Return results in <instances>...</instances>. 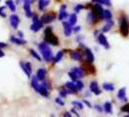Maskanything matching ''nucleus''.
Returning <instances> with one entry per match:
<instances>
[{"label":"nucleus","instance_id":"nucleus-1","mask_svg":"<svg viewBox=\"0 0 129 117\" xmlns=\"http://www.w3.org/2000/svg\"><path fill=\"white\" fill-rule=\"evenodd\" d=\"M45 41L47 43H50V44H52V45H59V40L58 38L53 34L52 32V28H47L45 29Z\"/></svg>","mask_w":129,"mask_h":117},{"label":"nucleus","instance_id":"nucleus-2","mask_svg":"<svg viewBox=\"0 0 129 117\" xmlns=\"http://www.w3.org/2000/svg\"><path fill=\"white\" fill-rule=\"evenodd\" d=\"M39 49L43 55V58L45 59L46 62H50L53 60V56H52V52H51L50 48L48 47V45L46 43H41L39 44Z\"/></svg>","mask_w":129,"mask_h":117},{"label":"nucleus","instance_id":"nucleus-3","mask_svg":"<svg viewBox=\"0 0 129 117\" xmlns=\"http://www.w3.org/2000/svg\"><path fill=\"white\" fill-rule=\"evenodd\" d=\"M103 12H104V10H103V8L101 7V5H100L99 3L95 4V5L92 7V14L94 15V17H95L98 21L104 18V17H103Z\"/></svg>","mask_w":129,"mask_h":117},{"label":"nucleus","instance_id":"nucleus-4","mask_svg":"<svg viewBox=\"0 0 129 117\" xmlns=\"http://www.w3.org/2000/svg\"><path fill=\"white\" fill-rule=\"evenodd\" d=\"M120 32L123 36H127L129 33V25L126 21V19H122L121 20V23H120Z\"/></svg>","mask_w":129,"mask_h":117},{"label":"nucleus","instance_id":"nucleus-5","mask_svg":"<svg viewBox=\"0 0 129 117\" xmlns=\"http://www.w3.org/2000/svg\"><path fill=\"white\" fill-rule=\"evenodd\" d=\"M82 68L85 70L87 73H92V74H94L95 71H96L95 66L91 63V62H88V61L82 62Z\"/></svg>","mask_w":129,"mask_h":117},{"label":"nucleus","instance_id":"nucleus-6","mask_svg":"<svg viewBox=\"0 0 129 117\" xmlns=\"http://www.w3.org/2000/svg\"><path fill=\"white\" fill-rule=\"evenodd\" d=\"M55 19H56V15H55L54 13L45 14V15L42 16V18H41V21H42L43 23H48V22L52 21L55 20Z\"/></svg>","mask_w":129,"mask_h":117},{"label":"nucleus","instance_id":"nucleus-7","mask_svg":"<svg viewBox=\"0 0 129 117\" xmlns=\"http://www.w3.org/2000/svg\"><path fill=\"white\" fill-rule=\"evenodd\" d=\"M10 22H11V26L14 28H17L18 26H19V22H20V19L17 15L13 14L11 17H10Z\"/></svg>","mask_w":129,"mask_h":117},{"label":"nucleus","instance_id":"nucleus-8","mask_svg":"<svg viewBox=\"0 0 129 117\" xmlns=\"http://www.w3.org/2000/svg\"><path fill=\"white\" fill-rule=\"evenodd\" d=\"M98 40H99L100 44L104 46L105 48H107V49L110 48V45H109V43H108V40H107V38H106V36H105L104 34H100V35L98 36Z\"/></svg>","mask_w":129,"mask_h":117},{"label":"nucleus","instance_id":"nucleus-9","mask_svg":"<svg viewBox=\"0 0 129 117\" xmlns=\"http://www.w3.org/2000/svg\"><path fill=\"white\" fill-rule=\"evenodd\" d=\"M90 90L95 94V95H100L101 92H102V91L99 89V87H98V83L95 82V81H93V82L90 84Z\"/></svg>","mask_w":129,"mask_h":117},{"label":"nucleus","instance_id":"nucleus-10","mask_svg":"<svg viewBox=\"0 0 129 117\" xmlns=\"http://www.w3.org/2000/svg\"><path fill=\"white\" fill-rule=\"evenodd\" d=\"M42 26H43V22H42V21H39L37 20V21H33V25L30 27V28H31V30H33V31H38V30L42 28Z\"/></svg>","mask_w":129,"mask_h":117},{"label":"nucleus","instance_id":"nucleus-11","mask_svg":"<svg viewBox=\"0 0 129 117\" xmlns=\"http://www.w3.org/2000/svg\"><path fill=\"white\" fill-rule=\"evenodd\" d=\"M63 26H64V28H65V34L67 36H69L71 31H72V28H71V26L69 25V22H66L64 21L63 22Z\"/></svg>","mask_w":129,"mask_h":117},{"label":"nucleus","instance_id":"nucleus-12","mask_svg":"<svg viewBox=\"0 0 129 117\" xmlns=\"http://www.w3.org/2000/svg\"><path fill=\"white\" fill-rule=\"evenodd\" d=\"M66 87L69 90V91H67L68 93H76L77 91V88H76V86H75V84H73L72 82H68L67 84H66Z\"/></svg>","mask_w":129,"mask_h":117},{"label":"nucleus","instance_id":"nucleus-13","mask_svg":"<svg viewBox=\"0 0 129 117\" xmlns=\"http://www.w3.org/2000/svg\"><path fill=\"white\" fill-rule=\"evenodd\" d=\"M45 75H46V70L44 68H39L37 70V73H36V78L38 80H43L45 78Z\"/></svg>","mask_w":129,"mask_h":117},{"label":"nucleus","instance_id":"nucleus-14","mask_svg":"<svg viewBox=\"0 0 129 117\" xmlns=\"http://www.w3.org/2000/svg\"><path fill=\"white\" fill-rule=\"evenodd\" d=\"M117 97H118V99L121 100V101H127V99H126V90H125V88H121V89L118 91Z\"/></svg>","mask_w":129,"mask_h":117},{"label":"nucleus","instance_id":"nucleus-15","mask_svg":"<svg viewBox=\"0 0 129 117\" xmlns=\"http://www.w3.org/2000/svg\"><path fill=\"white\" fill-rule=\"evenodd\" d=\"M36 92H38L40 95H42V96H44V97H48V89H47L45 86H43V85L39 86Z\"/></svg>","mask_w":129,"mask_h":117},{"label":"nucleus","instance_id":"nucleus-16","mask_svg":"<svg viewBox=\"0 0 129 117\" xmlns=\"http://www.w3.org/2000/svg\"><path fill=\"white\" fill-rule=\"evenodd\" d=\"M23 9L25 10V14H27L28 17H31V16H32V13H31V11H30V3L24 2V4H23Z\"/></svg>","mask_w":129,"mask_h":117},{"label":"nucleus","instance_id":"nucleus-17","mask_svg":"<svg viewBox=\"0 0 129 117\" xmlns=\"http://www.w3.org/2000/svg\"><path fill=\"white\" fill-rule=\"evenodd\" d=\"M68 17V14H67V12H66V5H63L62 7H61V11H60V15H59V20H61V21H63L65 18H67Z\"/></svg>","mask_w":129,"mask_h":117},{"label":"nucleus","instance_id":"nucleus-18","mask_svg":"<svg viewBox=\"0 0 129 117\" xmlns=\"http://www.w3.org/2000/svg\"><path fill=\"white\" fill-rule=\"evenodd\" d=\"M70 56H71V58H72L73 60H75V61H81V59H82V56H81L78 52H76V51H72V52L70 53Z\"/></svg>","mask_w":129,"mask_h":117},{"label":"nucleus","instance_id":"nucleus-19","mask_svg":"<svg viewBox=\"0 0 129 117\" xmlns=\"http://www.w3.org/2000/svg\"><path fill=\"white\" fill-rule=\"evenodd\" d=\"M50 3L49 0H39V2H38V7L40 10H44V8Z\"/></svg>","mask_w":129,"mask_h":117},{"label":"nucleus","instance_id":"nucleus-20","mask_svg":"<svg viewBox=\"0 0 129 117\" xmlns=\"http://www.w3.org/2000/svg\"><path fill=\"white\" fill-rule=\"evenodd\" d=\"M85 54H86V57H87V61L92 62L94 61V56H93L91 50H89V49H85Z\"/></svg>","mask_w":129,"mask_h":117},{"label":"nucleus","instance_id":"nucleus-21","mask_svg":"<svg viewBox=\"0 0 129 117\" xmlns=\"http://www.w3.org/2000/svg\"><path fill=\"white\" fill-rule=\"evenodd\" d=\"M71 71H73L77 76H79V77H83L84 74H83V71H82V69L81 68H77V67H74L71 69Z\"/></svg>","mask_w":129,"mask_h":117},{"label":"nucleus","instance_id":"nucleus-22","mask_svg":"<svg viewBox=\"0 0 129 117\" xmlns=\"http://www.w3.org/2000/svg\"><path fill=\"white\" fill-rule=\"evenodd\" d=\"M11 41L16 43V44H19V45H23V44H25V41L23 40V39H20V38H17V37H11Z\"/></svg>","mask_w":129,"mask_h":117},{"label":"nucleus","instance_id":"nucleus-23","mask_svg":"<svg viewBox=\"0 0 129 117\" xmlns=\"http://www.w3.org/2000/svg\"><path fill=\"white\" fill-rule=\"evenodd\" d=\"M6 4H7V6L10 8V10H11L12 12H15V11H16V6H15V4H14V2L12 1V0H7V1H6Z\"/></svg>","mask_w":129,"mask_h":117},{"label":"nucleus","instance_id":"nucleus-24","mask_svg":"<svg viewBox=\"0 0 129 117\" xmlns=\"http://www.w3.org/2000/svg\"><path fill=\"white\" fill-rule=\"evenodd\" d=\"M103 88L107 91H114V86L113 84H110V83H104L103 84Z\"/></svg>","mask_w":129,"mask_h":117},{"label":"nucleus","instance_id":"nucleus-25","mask_svg":"<svg viewBox=\"0 0 129 117\" xmlns=\"http://www.w3.org/2000/svg\"><path fill=\"white\" fill-rule=\"evenodd\" d=\"M103 17H104L106 20H110V19H112L113 15H112L110 10H105L104 12H103Z\"/></svg>","mask_w":129,"mask_h":117},{"label":"nucleus","instance_id":"nucleus-26","mask_svg":"<svg viewBox=\"0 0 129 117\" xmlns=\"http://www.w3.org/2000/svg\"><path fill=\"white\" fill-rule=\"evenodd\" d=\"M76 23V15L75 14H71L69 16V25L70 26H74Z\"/></svg>","mask_w":129,"mask_h":117},{"label":"nucleus","instance_id":"nucleus-27","mask_svg":"<svg viewBox=\"0 0 129 117\" xmlns=\"http://www.w3.org/2000/svg\"><path fill=\"white\" fill-rule=\"evenodd\" d=\"M31 86L37 91V89H38V87H39V85H38V82H37V78L36 77H33L32 79H31Z\"/></svg>","mask_w":129,"mask_h":117},{"label":"nucleus","instance_id":"nucleus-28","mask_svg":"<svg viewBox=\"0 0 129 117\" xmlns=\"http://www.w3.org/2000/svg\"><path fill=\"white\" fill-rule=\"evenodd\" d=\"M104 108H105V111H106V112L111 113V112H112V104H111V103L107 102V103H105V105H104Z\"/></svg>","mask_w":129,"mask_h":117},{"label":"nucleus","instance_id":"nucleus-29","mask_svg":"<svg viewBox=\"0 0 129 117\" xmlns=\"http://www.w3.org/2000/svg\"><path fill=\"white\" fill-rule=\"evenodd\" d=\"M63 55H64L63 51H60V52L57 54V56L55 57V59H54V62H60V61L62 60V58H63Z\"/></svg>","mask_w":129,"mask_h":117},{"label":"nucleus","instance_id":"nucleus-30","mask_svg":"<svg viewBox=\"0 0 129 117\" xmlns=\"http://www.w3.org/2000/svg\"><path fill=\"white\" fill-rule=\"evenodd\" d=\"M30 54H31V55H32V56H33V57H34L36 60H38V61H41V58L39 57V55H38V54H37V53H36L34 50L30 49Z\"/></svg>","mask_w":129,"mask_h":117},{"label":"nucleus","instance_id":"nucleus-31","mask_svg":"<svg viewBox=\"0 0 129 117\" xmlns=\"http://www.w3.org/2000/svg\"><path fill=\"white\" fill-rule=\"evenodd\" d=\"M75 86H76V88H77V90H81L82 88H83V83L81 82V81H79V80H76V84H75Z\"/></svg>","mask_w":129,"mask_h":117},{"label":"nucleus","instance_id":"nucleus-32","mask_svg":"<svg viewBox=\"0 0 129 117\" xmlns=\"http://www.w3.org/2000/svg\"><path fill=\"white\" fill-rule=\"evenodd\" d=\"M23 65H24V67L27 68V70L30 72V73H31V64L30 63V62H24L23 63Z\"/></svg>","mask_w":129,"mask_h":117},{"label":"nucleus","instance_id":"nucleus-33","mask_svg":"<svg viewBox=\"0 0 129 117\" xmlns=\"http://www.w3.org/2000/svg\"><path fill=\"white\" fill-rule=\"evenodd\" d=\"M68 75H69V77L71 78V80H73V81H76V80H77V75H76L73 71H70V72L68 73Z\"/></svg>","mask_w":129,"mask_h":117},{"label":"nucleus","instance_id":"nucleus-34","mask_svg":"<svg viewBox=\"0 0 129 117\" xmlns=\"http://www.w3.org/2000/svg\"><path fill=\"white\" fill-rule=\"evenodd\" d=\"M72 104L75 105L76 107H78L79 109H82L83 108V104L81 103H79V102H72Z\"/></svg>","mask_w":129,"mask_h":117},{"label":"nucleus","instance_id":"nucleus-35","mask_svg":"<svg viewBox=\"0 0 129 117\" xmlns=\"http://www.w3.org/2000/svg\"><path fill=\"white\" fill-rule=\"evenodd\" d=\"M21 66H22L23 70V71L25 72V74H27V75H28V76L30 77V72L28 71V70H27V68H25V67H24V65H23V62H21Z\"/></svg>","mask_w":129,"mask_h":117},{"label":"nucleus","instance_id":"nucleus-36","mask_svg":"<svg viewBox=\"0 0 129 117\" xmlns=\"http://www.w3.org/2000/svg\"><path fill=\"white\" fill-rule=\"evenodd\" d=\"M0 16L1 17H6V14H5V7H0Z\"/></svg>","mask_w":129,"mask_h":117},{"label":"nucleus","instance_id":"nucleus-37","mask_svg":"<svg viewBox=\"0 0 129 117\" xmlns=\"http://www.w3.org/2000/svg\"><path fill=\"white\" fill-rule=\"evenodd\" d=\"M121 110H122V111H125V112H129V103L123 105V106L121 107Z\"/></svg>","mask_w":129,"mask_h":117},{"label":"nucleus","instance_id":"nucleus-38","mask_svg":"<svg viewBox=\"0 0 129 117\" xmlns=\"http://www.w3.org/2000/svg\"><path fill=\"white\" fill-rule=\"evenodd\" d=\"M111 27H113V26H112V25H110V23H108L107 26H105V27H104V28H103V31H104V32L109 31V30H110V28H111Z\"/></svg>","mask_w":129,"mask_h":117},{"label":"nucleus","instance_id":"nucleus-39","mask_svg":"<svg viewBox=\"0 0 129 117\" xmlns=\"http://www.w3.org/2000/svg\"><path fill=\"white\" fill-rule=\"evenodd\" d=\"M103 3H104V4H106L107 6H111V5H112L111 0H103Z\"/></svg>","mask_w":129,"mask_h":117},{"label":"nucleus","instance_id":"nucleus-40","mask_svg":"<svg viewBox=\"0 0 129 117\" xmlns=\"http://www.w3.org/2000/svg\"><path fill=\"white\" fill-rule=\"evenodd\" d=\"M60 95H61L63 98H65V97L68 95V92H67L66 90H65V91H61V92H60Z\"/></svg>","mask_w":129,"mask_h":117},{"label":"nucleus","instance_id":"nucleus-41","mask_svg":"<svg viewBox=\"0 0 129 117\" xmlns=\"http://www.w3.org/2000/svg\"><path fill=\"white\" fill-rule=\"evenodd\" d=\"M56 103H58L59 104H61V105H64V102L60 99V98H58V99H56Z\"/></svg>","mask_w":129,"mask_h":117},{"label":"nucleus","instance_id":"nucleus-42","mask_svg":"<svg viewBox=\"0 0 129 117\" xmlns=\"http://www.w3.org/2000/svg\"><path fill=\"white\" fill-rule=\"evenodd\" d=\"M83 8V6L82 5H77L76 7H75V12H78L80 9H82Z\"/></svg>","mask_w":129,"mask_h":117},{"label":"nucleus","instance_id":"nucleus-43","mask_svg":"<svg viewBox=\"0 0 129 117\" xmlns=\"http://www.w3.org/2000/svg\"><path fill=\"white\" fill-rule=\"evenodd\" d=\"M5 47H7V44L6 43H0V48H5Z\"/></svg>","mask_w":129,"mask_h":117},{"label":"nucleus","instance_id":"nucleus-44","mask_svg":"<svg viewBox=\"0 0 129 117\" xmlns=\"http://www.w3.org/2000/svg\"><path fill=\"white\" fill-rule=\"evenodd\" d=\"M80 30V27H75L74 28H73V31L74 32H77V31H79Z\"/></svg>","mask_w":129,"mask_h":117},{"label":"nucleus","instance_id":"nucleus-45","mask_svg":"<svg viewBox=\"0 0 129 117\" xmlns=\"http://www.w3.org/2000/svg\"><path fill=\"white\" fill-rule=\"evenodd\" d=\"M93 2H97V3H99V4H104L103 3V0H92Z\"/></svg>","mask_w":129,"mask_h":117},{"label":"nucleus","instance_id":"nucleus-46","mask_svg":"<svg viewBox=\"0 0 129 117\" xmlns=\"http://www.w3.org/2000/svg\"><path fill=\"white\" fill-rule=\"evenodd\" d=\"M71 112H72V113H74V114H75L76 116H79V114H78V113H77V112H76V111H75L74 109H71Z\"/></svg>","mask_w":129,"mask_h":117},{"label":"nucleus","instance_id":"nucleus-47","mask_svg":"<svg viewBox=\"0 0 129 117\" xmlns=\"http://www.w3.org/2000/svg\"><path fill=\"white\" fill-rule=\"evenodd\" d=\"M3 56H4V53H3V51L1 50V48H0V58L3 57Z\"/></svg>","mask_w":129,"mask_h":117},{"label":"nucleus","instance_id":"nucleus-48","mask_svg":"<svg viewBox=\"0 0 129 117\" xmlns=\"http://www.w3.org/2000/svg\"><path fill=\"white\" fill-rule=\"evenodd\" d=\"M35 0H24V2H29V3H31V2H34Z\"/></svg>","mask_w":129,"mask_h":117},{"label":"nucleus","instance_id":"nucleus-49","mask_svg":"<svg viewBox=\"0 0 129 117\" xmlns=\"http://www.w3.org/2000/svg\"><path fill=\"white\" fill-rule=\"evenodd\" d=\"M84 103H86V104H87L89 107H91V104H90V103H88L87 101H84Z\"/></svg>","mask_w":129,"mask_h":117},{"label":"nucleus","instance_id":"nucleus-50","mask_svg":"<svg viewBox=\"0 0 129 117\" xmlns=\"http://www.w3.org/2000/svg\"><path fill=\"white\" fill-rule=\"evenodd\" d=\"M64 116H68V117H70V114H69L68 112H66V113L64 114Z\"/></svg>","mask_w":129,"mask_h":117},{"label":"nucleus","instance_id":"nucleus-51","mask_svg":"<svg viewBox=\"0 0 129 117\" xmlns=\"http://www.w3.org/2000/svg\"><path fill=\"white\" fill-rule=\"evenodd\" d=\"M96 109H98L99 111H102V108L100 106H98V105H96Z\"/></svg>","mask_w":129,"mask_h":117},{"label":"nucleus","instance_id":"nucleus-52","mask_svg":"<svg viewBox=\"0 0 129 117\" xmlns=\"http://www.w3.org/2000/svg\"><path fill=\"white\" fill-rule=\"evenodd\" d=\"M37 21V16H33V21Z\"/></svg>","mask_w":129,"mask_h":117},{"label":"nucleus","instance_id":"nucleus-53","mask_svg":"<svg viewBox=\"0 0 129 117\" xmlns=\"http://www.w3.org/2000/svg\"><path fill=\"white\" fill-rule=\"evenodd\" d=\"M19 36H20V37H23V33H22L21 31H19Z\"/></svg>","mask_w":129,"mask_h":117},{"label":"nucleus","instance_id":"nucleus-54","mask_svg":"<svg viewBox=\"0 0 129 117\" xmlns=\"http://www.w3.org/2000/svg\"><path fill=\"white\" fill-rule=\"evenodd\" d=\"M0 1H1V0H0Z\"/></svg>","mask_w":129,"mask_h":117}]
</instances>
